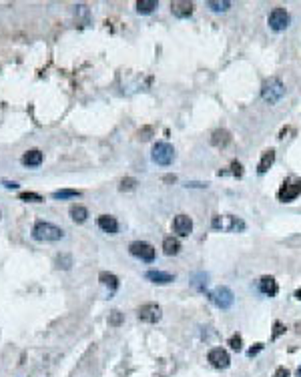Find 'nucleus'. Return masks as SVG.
Instances as JSON below:
<instances>
[{
  "label": "nucleus",
  "mask_w": 301,
  "mask_h": 377,
  "mask_svg": "<svg viewBox=\"0 0 301 377\" xmlns=\"http://www.w3.org/2000/svg\"><path fill=\"white\" fill-rule=\"evenodd\" d=\"M32 237L36 241H42V243H55V241H61L65 237V231L61 227L48 223V221H38L32 227Z\"/></svg>",
  "instance_id": "nucleus-1"
},
{
  "label": "nucleus",
  "mask_w": 301,
  "mask_h": 377,
  "mask_svg": "<svg viewBox=\"0 0 301 377\" xmlns=\"http://www.w3.org/2000/svg\"><path fill=\"white\" fill-rule=\"evenodd\" d=\"M283 94H285V86H283V82H281L277 76L267 78V80L263 82V86H261V96H263L269 104H275Z\"/></svg>",
  "instance_id": "nucleus-2"
},
{
  "label": "nucleus",
  "mask_w": 301,
  "mask_h": 377,
  "mask_svg": "<svg viewBox=\"0 0 301 377\" xmlns=\"http://www.w3.org/2000/svg\"><path fill=\"white\" fill-rule=\"evenodd\" d=\"M173 158H175V151H173V147H171L169 143H157V145L153 147V160H155L157 165L169 167V165L173 163Z\"/></svg>",
  "instance_id": "nucleus-3"
},
{
  "label": "nucleus",
  "mask_w": 301,
  "mask_h": 377,
  "mask_svg": "<svg viewBox=\"0 0 301 377\" xmlns=\"http://www.w3.org/2000/svg\"><path fill=\"white\" fill-rule=\"evenodd\" d=\"M129 251H131V255H135V257L141 259V261H147V263L155 261V247H153L150 243L133 241V243L129 245Z\"/></svg>",
  "instance_id": "nucleus-4"
},
{
  "label": "nucleus",
  "mask_w": 301,
  "mask_h": 377,
  "mask_svg": "<svg viewBox=\"0 0 301 377\" xmlns=\"http://www.w3.org/2000/svg\"><path fill=\"white\" fill-rule=\"evenodd\" d=\"M299 193H301V181H297V179H287V181L281 185V189H279L277 197H279V201L289 203V201L297 199V197H299Z\"/></svg>",
  "instance_id": "nucleus-5"
},
{
  "label": "nucleus",
  "mask_w": 301,
  "mask_h": 377,
  "mask_svg": "<svg viewBox=\"0 0 301 377\" xmlns=\"http://www.w3.org/2000/svg\"><path fill=\"white\" fill-rule=\"evenodd\" d=\"M209 297H211V301L215 303L217 307H221V309H229L233 305V301H235L233 291L229 287H217L215 291H211Z\"/></svg>",
  "instance_id": "nucleus-6"
},
{
  "label": "nucleus",
  "mask_w": 301,
  "mask_h": 377,
  "mask_svg": "<svg viewBox=\"0 0 301 377\" xmlns=\"http://www.w3.org/2000/svg\"><path fill=\"white\" fill-rule=\"evenodd\" d=\"M137 315H139V319L145 321V323H157V321L161 319L163 313H161V307H159L157 303H145V305L139 307Z\"/></svg>",
  "instance_id": "nucleus-7"
},
{
  "label": "nucleus",
  "mask_w": 301,
  "mask_h": 377,
  "mask_svg": "<svg viewBox=\"0 0 301 377\" xmlns=\"http://www.w3.org/2000/svg\"><path fill=\"white\" fill-rule=\"evenodd\" d=\"M207 359H209V363H211L213 367H217V369H227V367H229V363H231L229 353H227L225 349H221V347L211 349V351H209V355H207Z\"/></svg>",
  "instance_id": "nucleus-8"
},
{
  "label": "nucleus",
  "mask_w": 301,
  "mask_h": 377,
  "mask_svg": "<svg viewBox=\"0 0 301 377\" xmlns=\"http://www.w3.org/2000/svg\"><path fill=\"white\" fill-rule=\"evenodd\" d=\"M289 24V14L285 12V8H273L269 14V26L273 30H283Z\"/></svg>",
  "instance_id": "nucleus-9"
},
{
  "label": "nucleus",
  "mask_w": 301,
  "mask_h": 377,
  "mask_svg": "<svg viewBox=\"0 0 301 377\" xmlns=\"http://www.w3.org/2000/svg\"><path fill=\"white\" fill-rule=\"evenodd\" d=\"M213 227H215V229H227V231H239V229L245 227V223L239 221L237 217L227 215V217H215V219H213Z\"/></svg>",
  "instance_id": "nucleus-10"
},
{
  "label": "nucleus",
  "mask_w": 301,
  "mask_h": 377,
  "mask_svg": "<svg viewBox=\"0 0 301 377\" xmlns=\"http://www.w3.org/2000/svg\"><path fill=\"white\" fill-rule=\"evenodd\" d=\"M173 229H175V233L179 237H189L191 231H193V221L187 215H177L175 221H173Z\"/></svg>",
  "instance_id": "nucleus-11"
},
{
  "label": "nucleus",
  "mask_w": 301,
  "mask_h": 377,
  "mask_svg": "<svg viewBox=\"0 0 301 377\" xmlns=\"http://www.w3.org/2000/svg\"><path fill=\"white\" fill-rule=\"evenodd\" d=\"M193 2H187V0H175L171 2V12L177 16V18H187L193 14Z\"/></svg>",
  "instance_id": "nucleus-12"
},
{
  "label": "nucleus",
  "mask_w": 301,
  "mask_h": 377,
  "mask_svg": "<svg viewBox=\"0 0 301 377\" xmlns=\"http://www.w3.org/2000/svg\"><path fill=\"white\" fill-rule=\"evenodd\" d=\"M259 289H261V293H263V295H267V297H275V295H277V291H279L277 281H275L273 277H269V275L261 277V281H259Z\"/></svg>",
  "instance_id": "nucleus-13"
},
{
  "label": "nucleus",
  "mask_w": 301,
  "mask_h": 377,
  "mask_svg": "<svg viewBox=\"0 0 301 377\" xmlns=\"http://www.w3.org/2000/svg\"><path fill=\"white\" fill-rule=\"evenodd\" d=\"M96 223H98V227H101L105 233H109V235H117V233H119V221H117L115 217H111V215H101Z\"/></svg>",
  "instance_id": "nucleus-14"
},
{
  "label": "nucleus",
  "mask_w": 301,
  "mask_h": 377,
  "mask_svg": "<svg viewBox=\"0 0 301 377\" xmlns=\"http://www.w3.org/2000/svg\"><path fill=\"white\" fill-rule=\"evenodd\" d=\"M42 152L38 151V149H30V151H26L24 154H22V165L24 167H38L40 163H42Z\"/></svg>",
  "instance_id": "nucleus-15"
},
{
  "label": "nucleus",
  "mask_w": 301,
  "mask_h": 377,
  "mask_svg": "<svg viewBox=\"0 0 301 377\" xmlns=\"http://www.w3.org/2000/svg\"><path fill=\"white\" fill-rule=\"evenodd\" d=\"M145 277L153 283H159V285H167V283L175 281V277L171 273H163V271H147Z\"/></svg>",
  "instance_id": "nucleus-16"
},
{
  "label": "nucleus",
  "mask_w": 301,
  "mask_h": 377,
  "mask_svg": "<svg viewBox=\"0 0 301 377\" xmlns=\"http://www.w3.org/2000/svg\"><path fill=\"white\" fill-rule=\"evenodd\" d=\"M211 143H213L215 147H227V145L231 143V135H229V131H225V129L215 131L213 137H211Z\"/></svg>",
  "instance_id": "nucleus-17"
},
{
  "label": "nucleus",
  "mask_w": 301,
  "mask_h": 377,
  "mask_svg": "<svg viewBox=\"0 0 301 377\" xmlns=\"http://www.w3.org/2000/svg\"><path fill=\"white\" fill-rule=\"evenodd\" d=\"M273 160H275V151L273 149H269V151L263 152V156H261V160H259V167H257V171L263 175V173H267L269 171V167L273 165Z\"/></svg>",
  "instance_id": "nucleus-18"
},
{
  "label": "nucleus",
  "mask_w": 301,
  "mask_h": 377,
  "mask_svg": "<svg viewBox=\"0 0 301 377\" xmlns=\"http://www.w3.org/2000/svg\"><path fill=\"white\" fill-rule=\"evenodd\" d=\"M163 251H165V255H177V253L181 251V243H179V239H175V237H167V239L163 241Z\"/></svg>",
  "instance_id": "nucleus-19"
},
{
  "label": "nucleus",
  "mask_w": 301,
  "mask_h": 377,
  "mask_svg": "<svg viewBox=\"0 0 301 377\" xmlns=\"http://www.w3.org/2000/svg\"><path fill=\"white\" fill-rule=\"evenodd\" d=\"M86 217H88V211H86L82 205H73V207H71V219H73L75 223L86 221Z\"/></svg>",
  "instance_id": "nucleus-20"
},
{
  "label": "nucleus",
  "mask_w": 301,
  "mask_h": 377,
  "mask_svg": "<svg viewBox=\"0 0 301 377\" xmlns=\"http://www.w3.org/2000/svg\"><path fill=\"white\" fill-rule=\"evenodd\" d=\"M98 279H101V283L103 285H107V287H111L113 291L115 289H119V279L113 275V273H107V271H103L101 275H98Z\"/></svg>",
  "instance_id": "nucleus-21"
},
{
  "label": "nucleus",
  "mask_w": 301,
  "mask_h": 377,
  "mask_svg": "<svg viewBox=\"0 0 301 377\" xmlns=\"http://www.w3.org/2000/svg\"><path fill=\"white\" fill-rule=\"evenodd\" d=\"M157 0H139L137 2V12L139 14H150L155 8H157Z\"/></svg>",
  "instance_id": "nucleus-22"
},
{
  "label": "nucleus",
  "mask_w": 301,
  "mask_h": 377,
  "mask_svg": "<svg viewBox=\"0 0 301 377\" xmlns=\"http://www.w3.org/2000/svg\"><path fill=\"white\" fill-rule=\"evenodd\" d=\"M55 199H71V197H80V191L75 189H63V191H55L53 193Z\"/></svg>",
  "instance_id": "nucleus-23"
},
{
  "label": "nucleus",
  "mask_w": 301,
  "mask_h": 377,
  "mask_svg": "<svg viewBox=\"0 0 301 377\" xmlns=\"http://www.w3.org/2000/svg\"><path fill=\"white\" fill-rule=\"evenodd\" d=\"M18 199H20V201H30V203H42V201H44V199H42L38 193H30V191L20 193V195H18Z\"/></svg>",
  "instance_id": "nucleus-24"
},
{
  "label": "nucleus",
  "mask_w": 301,
  "mask_h": 377,
  "mask_svg": "<svg viewBox=\"0 0 301 377\" xmlns=\"http://www.w3.org/2000/svg\"><path fill=\"white\" fill-rule=\"evenodd\" d=\"M135 187H137V179H133V177L123 179V181H121V185H119V189H121V191H133Z\"/></svg>",
  "instance_id": "nucleus-25"
},
{
  "label": "nucleus",
  "mask_w": 301,
  "mask_h": 377,
  "mask_svg": "<svg viewBox=\"0 0 301 377\" xmlns=\"http://www.w3.org/2000/svg\"><path fill=\"white\" fill-rule=\"evenodd\" d=\"M231 6V2H227V0H223V2H209V8H213L215 12H223V10H227Z\"/></svg>",
  "instance_id": "nucleus-26"
},
{
  "label": "nucleus",
  "mask_w": 301,
  "mask_h": 377,
  "mask_svg": "<svg viewBox=\"0 0 301 377\" xmlns=\"http://www.w3.org/2000/svg\"><path fill=\"white\" fill-rule=\"evenodd\" d=\"M57 267H59V269H61V267H63V269H69V267H71V257H69V255H59V257H57Z\"/></svg>",
  "instance_id": "nucleus-27"
},
{
  "label": "nucleus",
  "mask_w": 301,
  "mask_h": 377,
  "mask_svg": "<svg viewBox=\"0 0 301 377\" xmlns=\"http://www.w3.org/2000/svg\"><path fill=\"white\" fill-rule=\"evenodd\" d=\"M229 345H231L233 351H241V335H233L229 339Z\"/></svg>",
  "instance_id": "nucleus-28"
},
{
  "label": "nucleus",
  "mask_w": 301,
  "mask_h": 377,
  "mask_svg": "<svg viewBox=\"0 0 301 377\" xmlns=\"http://www.w3.org/2000/svg\"><path fill=\"white\" fill-rule=\"evenodd\" d=\"M231 173H233L235 177H243V167H241V163L233 160V163H231Z\"/></svg>",
  "instance_id": "nucleus-29"
},
{
  "label": "nucleus",
  "mask_w": 301,
  "mask_h": 377,
  "mask_svg": "<svg viewBox=\"0 0 301 377\" xmlns=\"http://www.w3.org/2000/svg\"><path fill=\"white\" fill-rule=\"evenodd\" d=\"M121 321H123V315H121L119 311H113V313H111V319H109V323L117 327V325H121Z\"/></svg>",
  "instance_id": "nucleus-30"
},
{
  "label": "nucleus",
  "mask_w": 301,
  "mask_h": 377,
  "mask_svg": "<svg viewBox=\"0 0 301 377\" xmlns=\"http://www.w3.org/2000/svg\"><path fill=\"white\" fill-rule=\"evenodd\" d=\"M283 331H285L283 323H281V321H275V325H273V339H277V337H279Z\"/></svg>",
  "instance_id": "nucleus-31"
},
{
  "label": "nucleus",
  "mask_w": 301,
  "mask_h": 377,
  "mask_svg": "<svg viewBox=\"0 0 301 377\" xmlns=\"http://www.w3.org/2000/svg\"><path fill=\"white\" fill-rule=\"evenodd\" d=\"M150 133H153V129H150V127H145L143 131H139V137H141L143 141H147V139L150 137Z\"/></svg>",
  "instance_id": "nucleus-32"
},
{
  "label": "nucleus",
  "mask_w": 301,
  "mask_h": 377,
  "mask_svg": "<svg viewBox=\"0 0 301 377\" xmlns=\"http://www.w3.org/2000/svg\"><path fill=\"white\" fill-rule=\"evenodd\" d=\"M261 349H263V345H261V343H257L255 347H251V349L247 351V355H249V357H253V355H257V353H259Z\"/></svg>",
  "instance_id": "nucleus-33"
},
{
  "label": "nucleus",
  "mask_w": 301,
  "mask_h": 377,
  "mask_svg": "<svg viewBox=\"0 0 301 377\" xmlns=\"http://www.w3.org/2000/svg\"><path fill=\"white\" fill-rule=\"evenodd\" d=\"M273 377H289V371L285 367H277V371L273 373Z\"/></svg>",
  "instance_id": "nucleus-34"
},
{
  "label": "nucleus",
  "mask_w": 301,
  "mask_h": 377,
  "mask_svg": "<svg viewBox=\"0 0 301 377\" xmlns=\"http://www.w3.org/2000/svg\"><path fill=\"white\" fill-rule=\"evenodd\" d=\"M295 297H297V299L301 301V289H297V291H295Z\"/></svg>",
  "instance_id": "nucleus-35"
},
{
  "label": "nucleus",
  "mask_w": 301,
  "mask_h": 377,
  "mask_svg": "<svg viewBox=\"0 0 301 377\" xmlns=\"http://www.w3.org/2000/svg\"><path fill=\"white\" fill-rule=\"evenodd\" d=\"M297 377H301V365H299V369H297Z\"/></svg>",
  "instance_id": "nucleus-36"
}]
</instances>
